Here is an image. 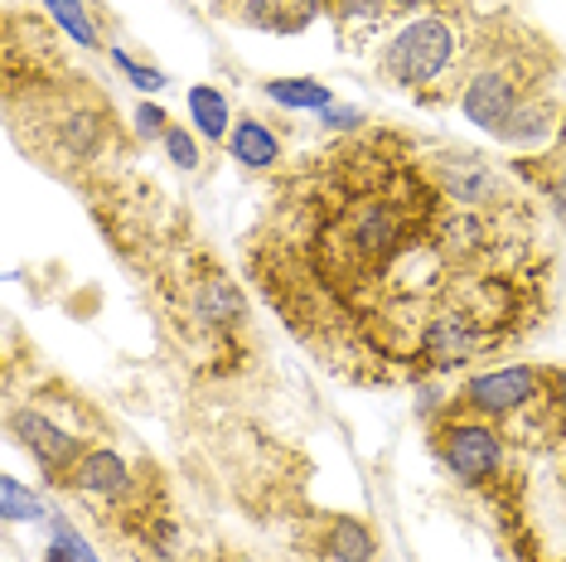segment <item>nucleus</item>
Listing matches in <instances>:
<instances>
[{
  "label": "nucleus",
  "instance_id": "obj_10",
  "mask_svg": "<svg viewBox=\"0 0 566 562\" xmlns=\"http://www.w3.org/2000/svg\"><path fill=\"white\" fill-rule=\"evenodd\" d=\"M228 150H233V160L248 165V170H272V165L281 160L276 132L266 122H256V117L233 122V132H228Z\"/></svg>",
  "mask_w": 566,
  "mask_h": 562
},
{
  "label": "nucleus",
  "instance_id": "obj_14",
  "mask_svg": "<svg viewBox=\"0 0 566 562\" xmlns=\"http://www.w3.org/2000/svg\"><path fill=\"white\" fill-rule=\"evenodd\" d=\"M262 87H266V97L291 112H325L334 102V87H325L319 79H266Z\"/></svg>",
  "mask_w": 566,
  "mask_h": 562
},
{
  "label": "nucleus",
  "instance_id": "obj_24",
  "mask_svg": "<svg viewBox=\"0 0 566 562\" xmlns=\"http://www.w3.org/2000/svg\"><path fill=\"white\" fill-rule=\"evenodd\" d=\"M44 562H83V558L73 553L69 543H59V539H54V548H49V553H44Z\"/></svg>",
  "mask_w": 566,
  "mask_h": 562
},
{
  "label": "nucleus",
  "instance_id": "obj_22",
  "mask_svg": "<svg viewBox=\"0 0 566 562\" xmlns=\"http://www.w3.org/2000/svg\"><path fill=\"white\" fill-rule=\"evenodd\" d=\"M54 539H59V543H69V548H73V553H78L83 562H102V558L93 553V548H87V539H83V533H73V523L54 519Z\"/></svg>",
  "mask_w": 566,
  "mask_h": 562
},
{
  "label": "nucleus",
  "instance_id": "obj_18",
  "mask_svg": "<svg viewBox=\"0 0 566 562\" xmlns=\"http://www.w3.org/2000/svg\"><path fill=\"white\" fill-rule=\"evenodd\" d=\"M533 180L543 185V195H547V204H552V214H557L562 228H566V150L547 156V160H543V170H533Z\"/></svg>",
  "mask_w": 566,
  "mask_h": 562
},
{
  "label": "nucleus",
  "instance_id": "obj_13",
  "mask_svg": "<svg viewBox=\"0 0 566 562\" xmlns=\"http://www.w3.org/2000/svg\"><path fill=\"white\" fill-rule=\"evenodd\" d=\"M189 126L209 140H228V126H233V112H228V97L209 83L189 87Z\"/></svg>",
  "mask_w": 566,
  "mask_h": 562
},
{
  "label": "nucleus",
  "instance_id": "obj_19",
  "mask_svg": "<svg viewBox=\"0 0 566 562\" xmlns=\"http://www.w3.org/2000/svg\"><path fill=\"white\" fill-rule=\"evenodd\" d=\"M165 156H170V165H179V170H195L199 140L189 136V126H170V132H165Z\"/></svg>",
  "mask_w": 566,
  "mask_h": 562
},
{
  "label": "nucleus",
  "instance_id": "obj_12",
  "mask_svg": "<svg viewBox=\"0 0 566 562\" xmlns=\"http://www.w3.org/2000/svg\"><path fill=\"white\" fill-rule=\"evenodd\" d=\"M552 122H557V107H552L543 93H533V97H527L523 107L509 117V126L499 132V140H504V146H537V140L552 136Z\"/></svg>",
  "mask_w": 566,
  "mask_h": 562
},
{
  "label": "nucleus",
  "instance_id": "obj_25",
  "mask_svg": "<svg viewBox=\"0 0 566 562\" xmlns=\"http://www.w3.org/2000/svg\"><path fill=\"white\" fill-rule=\"evenodd\" d=\"M392 6H397V10H411V6H421V0H392Z\"/></svg>",
  "mask_w": 566,
  "mask_h": 562
},
{
  "label": "nucleus",
  "instance_id": "obj_6",
  "mask_svg": "<svg viewBox=\"0 0 566 562\" xmlns=\"http://www.w3.org/2000/svg\"><path fill=\"white\" fill-rule=\"evenodd\" d=\"M10 431H15V441L49 470V480H59V485L73 476V466H78L87 451L83 437L63 431L59 422H49L44 413H34V407H15V413H10Z\"/></svg>",
  "mask_w": 566,
  "mask_h": 562
},
{
  "label": "nucleus",
  "instance_id": "obj_16",
  "mask_svg": "<svg viewBox=\"0 0 566 562\" xmlns=\"http://www.w3.org/2000/svg\"><path fill=\"white\" fill-rule=\"evenodd\" d=\"M44 10L54 15V24L63 34H73L83 49H97V30H93V20H87L83 0H44Z\"/></svg>",
  "mask_w": 566,
  "mask_h": 562
},
{
  "label": "nucleus",
  "instance_id": "obj_3",
  "mask_svg": "<svg viewBox=\"0 0 566 562\" xmlns=\"http://www.w3.org/2000/svg\"><path fill=\"white\" fill-rule=\"evenodd\" d=\"M436 456L465 490H489L509 466V437L484 417H470L455 407V417L436 422Z\"/></svg>",
  "mask_w": 566,
  "mask_h": 562
},
{
  "label": "nucleus",
  "instance_id": "obj_7",
  "mask_svg": "<svg viewBox=\"0 0 566 562\" xmlns=\"http://www.w3.org/2000/svg\"><path fill=\"white\" fill-rule=\"evenodd\" d=\"M63 485H73V490L87 495V500L112 504V500H126V495H132V470H126V461L117 451L93 446V451H83V461L73 466V476Z\"/></svg>",
  "mask_w": 566,
  "mask_h": 562
},
{
  "label": "nucleus",
  "instance_id": "obj_4",
  "mask_svg": "<svg viewBox=\"0 0 566 562\" xmlns=\"http://www.w3.org/2000/svg\"><path fill=\"white\" fill-rule=\"evenodd\" d=\"M547 383H557V374L537 364H509V368H489V374H474L470 383H460L455 407L470 417L484 422H513L527 407H537L547 398Z\"/></svg>",
  "mask_w": 566,
  "mask_h": 562
},
{
  "label": "nucleus",
  "instance_id": "obj_1",
  "mask_svg": "<svg viewBox=\"0 0 566 562\" xmlns=\"http://www.w3.org/2000/svg\"><path fill=\"white\" fill-rule=\"evenodd\" d=\"M504 523L518 562H566V407L552 393L509 422ZM489 485V490H494Z\"/></svg>",
  "mask_w": 566,
  "mask_h": 562
},
{
  "label": "nucleus",
  "instance_id": "obj_21",
  "mask_svg": "<svg viewBox=\"0 0 566 562\" xmlns=\"http://www.w3.org/2000/svg\"><path fill=\"white\" fill-rule=\"evenodd\" d=\"M136 126H140V136H165V132H170V117H165L156 102H140V107H136Z\"/></svg>",
  "mask_w": 566,
  "mask_h": 562
},
{
  "label": "nucleus",
  "instance_id": "obj_9",
  "mask_svg": "<svg viewBox=\"0 0 566 562\" xmlns=\"http://www.w3.org/2000/svg\"><path fill=\"white\" fill-rule=\"evenodd\" d=\"M325 15L334 20L339 40H358V34H378L397 20L392 0H325Z\"/></svg>",
  "mask_w": 566,
  "mask_h": 562
},
{
  "label": "nucleus",
  "instance_id": "obj_23",
  "mask_svg": "<svg viewBox=\"0 0 566 562\" xmlns=\"http://www.w3.org/2000/svg\"><path fill=\"white\" fill-rule=\"evenodd\" d=\"M358 122H364V112H354V107H344V112H329L325 107V126H334V132H354Z\"/></svg>",
  "mask_w": 566,
  "mask_h": 562
},
{
  "label": "nucleus",
  "instance_id": "obj_5",
  "mask_svg": "<svg viewBox=\"0 0 566 562\" xmlns=\"http://www.w3.org/2000/svg\"><path fill=\"white\" fill-rule=\"evenodd\" d=\"M527 97H533L527 73L513 63V54H499V59H484L480 69L465 79V87H460V112H465L470 126L499 136Z\"/></svg>",
  "mask_w": 566,
  "mask_h": 562
},
{
  "label": "nucleus",
  "instance_id": "obj_15",
  "mask_svg": "<svg viewBox=\"0 0 566 562\" xmlns=\"http://www.w3.org/2000/svg\"><path fill=\"white\" fill-rule=\"evenodd\" d=\"M325 553L334 562H373V533L358 519L339 514V519H329V529H325Z\"/></svg>",
  "mask_w": 566,
  "mask_h": 562
},
{
  "label": "nucleus",
  "instance_id": "obj_8",
  "mask_svg": "<svg viewBox=\"0 0 566 562\" xmlns=\"http://www.w3.org/2000/svg\"><path fill=\"white\" fill-rule=\"evenodd\" d=\"M325 15V0H248L242 6V24L266 34H305Z\"/></svg>",
  "mask_w": 566,
  "mask_h": 562
},
{
  "label": "nucleus",
  "instance_id": "obj_11",
  "mask_svg": "<svg viewBox=\"0 0 566 562\" xmlns=\"http://www.w3.org/2000/svg\"><path fill=\"white\" fill-rule=\"evenodd\" d=\"M195 315H199L203 325H213V330H238L242 325V296H238V287H233V281H223V277L199 281Z\"/></svg>",
  "mask_w": 566,
  "mask_h": 562
},
{
  "label": "nucleus",
  "instance_id": "obj_17",
  "mask_svg": "<svg viewBox=\"0 0 566 562\" xmlns=\"http://www.w3.org/2000/svg\"><path fill=\"white\" fill-rule=\"evenodd\" d=\"M0 514L15 523V519H44L49 509H44L40 495H30L15 476H6V480H0Z\"/></svg>",
  "mask_w": 566,
  "mask_h": 562
},
{
  "label": "nucleus",
  "instance_id": "obj_20",
  "mask_svg": "<svg viewBox=\"0 0 566 562\" xmlns=\"http://www.w3.org/2000/svg\"><path fill=\"white\" fill-rule=\"evenodd\" d=\"M112 59L122 63V69H126V79H132L136 87H150V93H156V87H165V73H150V69H140V63H136L132 54H126V49H112Z\"/></svg>",
  "mask_w": 566,
  "mask_h": 562
},
{
  "label": "nucleus",
  "instance_id": "obj_2",
  "mask_svg": "<svg viewBox=\"0 0 566 562\" xmlns=\"http://www.w3.org/2000/svg\"><path fill=\"white\" fill-rule=\"evenodd\" d=\"M465 54V40L446 15H417L407 20L402 30L382 44V79L407 87V93H421V87L441 83L450 69Z\"/></svg>",
  "mask_w": 566,
  "mask_h": 562
}]
</instances>
